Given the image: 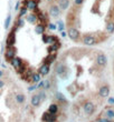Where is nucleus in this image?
Wrapping results in <instances>:
<instances>
[{"label": "nucleus", "mask_w": 114, "mask_h": 122, "mask_svg": "<svg viewBox=\"0 0 114 122\" xmlns=\"http://www.w3.org/2000/svg\"><path fill=\"white\" fill-rule=\"evenodd\" d=\"M3 87H5V81L2 79H0V89H2Z\"/></svg>", "instance_id": "nucleus-33"}, {"label": "nucleus", "mask_w": 114, "mask_h": 122, "mask_svg": "<svg viewBox=\"0 0 114 122\" xmlns=\"http://www.w3.org/2000/svg\"><path fill=\"white\" fill-rule=\"evenodd\" d=\"M83 109H84V112L86 116H92V114H94L95 110H96V107H95V104L92 101H86L84 103Z\"/></svg>", "instance_id": "nucleus-2"}, {"label": "nucleus", "mask_w": 114, "mask_h": 122, "mask_svg": "<svg viewBox=\"0 0 114 122\" xmlns=\"http://www.w3.org/2000/svg\"><path fill=\"white\" fill-rule=\"evenodd\" d=\"M39 96H40V98H42V101H45L46 100V93H45V90H42L40 92H39Z\"/></svg>", "instance_id": "nucleus-28"}, {"label": "nucleus", "mask_w": 114, "mask_h": 122, "mask_svg": "<svg viewBox=\"0 0 114 122\" xmlns=\"http://www.w3.org/2000/svg\"><path fill=\"white\" fill-rule=\"evenodd\" d=\"M96 64L101 68L106 67V64H108V57L103 52H101V53H98L96 56Z\"/></svg>", "instance_id": "nucleus-5"}, {"label": "nucleus", "mask_w": 114, "mask_h": 122, "mask_svg": "<svg viewBox=\"0 0 114 122\" xmlns=\"http://www.w3.org/2000/svg\"><path fill=\"white\" fill-rule=\"evenodd\" d=\"M83 2H84V0H75V1H74L75 6H81Z\"/></svg>", "instance_id": "nucleus-30"}, {"label": "nucleus", "mask_w": 114, "mask_h": 122, "mask_svg": "<svg viewBox=\"0 0 114 122\" xmlns=\"http://www.w3.org/2000/svg\"><path fill=\"white\" fill-rule=\"evenodd\" d=\"M27 10H28V9H27V7H25V6H24L23 8H21V9H20V13H19V17H23L24 15H26V13H27Z\"/></svg>", "instance_id": "nucleus-26"}, {"label": "nucleus", "mask_w": 114, "mask_h": 122, "mask_svg": "<svg viewBox=\"0 0 114 122\" xmlns=\"http://www.w3.org/2000/svg\"><path fill=\"white\" fill-rule=\"evenodd\" d=\"M40 78H42L40 73H39V72H35V73H33V77H31V82H34L35 84L38 83L39 81H42Z\"/></svg>", "instance_id": "nucleus-20"}, {"label": "nucleus", "mask_w": 114, "mask_h": 122, "mask_svg": "<svg viewBox=\"0 0 114 122\" xmlns=\"http://www.w3.org/2000/svg\"><path fill=\"white\" fill-rule=\"evenodd\" d=\"M3 74H5V73H3V71H2V70H0V78L3 77Z\"/></svg>", "instance_id": "nucleus-36"}, {"label": "nucleus", "mask_w": 114, "mask_h": 122, "mask_svg": "<svg viewBox=\"0 0 114 122\" xmlns=\"http://www.w3.org/2000/svg\"><path fill=\"white\" fill-rule=\"evenodd\" d=\"M56 71H57V74H58L62 79H66V78L68 77V68L66 67L65 64L59 63L58 66H57V70Z\"/></svg>", "instance_id": "nucleus-4"}, {"label": "nucleus", "mask_w": 114, "mask_h": 122, "mask_svg": "<svg viewBox=\"0 0 114 122\" xmlns=\"http://www.w3.org/2000/svg\"><path fill=\"white\" fill-rule=\"evenodd\" d=\"M47 122H56V121H47Z\"/></svg>", "instance_id": "nucleus-38"}, {"label": "nucleus", "mask_w": 114, "mask_h": 122, "mask_svg": "<svg viewBox=\"0 0 114 122\" xmlns=\"http://www.w3.org/2000/svg\"><path fill=\"white\" fill-rule=\"evenodd\" d=\"M58 29H59V31H60V32L64 30V23H63L62 21H59V28H58Z\"/></svg>", "instance_id": "nucleus-31"}, {"label": "nucleus", "mask_w": 114, "mask_h": 122, "mask_svg": "<svg viewBox=\"0 0 114 122\" xmlns=\"http://www.w3.org/2000/svg\"><path fill=\"white\" fill-rule=\"evenodd\" d=\"M60 8H59V6H56V5H53V6H50V8H49V15H50V17H53V18H57V17L60 15Z\"/></svg>", "instance_id": "nucleus-9"}, {"label": "nucleus", "mask_w": 114, "mask_h": 122, "mask_svg": "<svg viewBox=\"0 0 114 122\" xmlns=\"http://www.w3.org/2000/svg\"><path fill=\"white\" fill-rule=\"evenodd\" d=\"M67 35H68V37L72 39L73 41H75V42H77L79 40V37H81V33H79L78 29L75 28V27H69Z\"/></svg>", "instance_id": "nucleus-3"}, {"label": "nucleus", "mask_w": 114, "mask_h": 122, "mask_svg": "<svg viewBox=\"0 0 114 122\" xmlns=\"http://www.w3.org/2000/svg\"><path fill=\"white\" fill-rule=\"evenodd\" d=\"M104 114H105V118H108V119H110V120L114 119V109H112V108L106 109Z\"/></svg>", "instance_id": "nucleus-18"}, {"label": "nucleus", "mask_w": 114, "mask_h": 122, "mask_svg": "<svg viewBox=\"0 0 114 122\" xmlns=\"http://www.w3.org/2000/svg\"><path fill=\"white\" fill-rule=\"evenodd\" d=\"M56 28H57V26H56V25H54V23H48V29L55 30Z\"/></svg>", "instance_id": "nucleus-29"}, {"label": "nucleus", "mask_w": 114, "mask_h": 122, "mask_svg": "<svg viewBox=\"0 0 114 122\" xmlns=\"http://www.w3.org/2000/svg\"><path fill=\"white\" fill-rule=\"evenodd\" d=\"M10 20H11V16H8L7 17V19H6V21H5V28L6 29H9V23H10Z\"/></svg>", "instance_id": "nucleus-25"}, {"label": "nucleus", "mask_w": 114, "mask_h": 122, "mask_svg": "<svg viewBox=\"0 0 114 122\" xmlns=\"http://www.w3.org/2000/svg\"><path fill=\"white\" fill-rule=\"evenodd\" d=\"M42 102V98H40V96H39V93H36V94H34V96L31 97L30 103H31V106H33L34 108H38V107H40Z\"/></svg>", "instance_id": "nucleus-8"}, {"label": "nucleus", "mask_w": 114, "mask_h": 122, "mask_svg": "<svg viewBox=\"0 0 114 122\" xmlns=\"http://www.w3.org/2000/svg\"><path fill=\"white\" fill-rule=\"evenodd\" d=\"M57 58V55H56V52L55 53H49L47 57H46L45 59H44V63L45 64H49L50 66V63H53L54 62V60Z\"/></svg>", "instance_id": "nucleus-13"}, {"label": "nucleus", "mask_w": 114, "mask_h": 122, "mask_svg": "<svg viewBox=\"0 0 114 122\" xmlns=\"http://www.w3.org/2000/svg\"><path fill=\"white\" fill-rule=\"evenodd\" d=\"M35 31H36L37 35H42V33L45 32V27L42 26V25H38V26H36V28H35Z\"/></svg>", "instance_id": "nucleus-21"}, {"label": "nucleus", "mask_w": 114, "mask_h": 122, "mask_svg": "<svg viewBox=\"0 0 114 122\" xmlns=\"http://www.w3.org/2000/svg\"><path fill=\"white\" fill-rule=\"evenodd\" d=\"M62 37H66V32L62 31Z\"/></svg>", "instance_id": "nucleus-37"}, {"label": "nucleus", "mask_w": 114, "mask_h": 122, "mask_svg": "<svg viewBox=\"0 0 114 122\" xmlns=\"http://www.w3.org/2000/svg\"><path fill=\"white\" fill-rule=\"evenodd\" d=\"M49 88H50V81L45 80L44 84H42V90H49Z\"/></svg>", "instance_id": "nucleus-23"}, {"label": "nucleus", "mask_w": 114, "mask_h": 122, "mask_svg": "<svg viewBox=\"0 0 114 122\" xmlns=\"http://www.w3.org/2000/svg\"><path fill=\"white\" fill-rule=\"evenodd\" d=\"M37 20H38V18H37L36 16V13H29L28 16H27V21L29 23H36L37 22Z\"/></svg>", "instance_id": "nucleus-17"}, {"label": "nucleus", "mask_w": 114, "mask_h": 122, "mask_svg": "<svg viewBox=\"0 0 114 122\" xmlns=\"http://www.w3.org/2000/svg\"><path fill=\"white\" fill-rule=\"evenodd\" d=\"M58 110H59L58 106H57L56 103H52V104L49 106V108H48V112L52 113V114H57Z\"/></svg>", "instance_id": "nucleus-16"}, {"label": "nucleus", "mask_w": 114, "mask_h": 122, "mask_svg": "<svg viewBox=\"0 0 114 122\" xmlns=\"http://www.w3.org/2000/svg\"><path fill=\"white\" fill-rule=\"evenodd\" d=\"M48 1H53V0H48Z\"/></svg>", "instance_id": "nucleus-39"}, {"label": "nucleus", "mask_w": 114, "mask_h": 122, "mask_svg": "<svg viewBox=\"0 0 114 122\" xmlns=\"http://www.w3.org/2000/svg\"><path fill=\"white\" fill-rule=\"evenodd\" d=\"M42 121H45V122H47V121H56V120H57V116H56V114H52V113H49L48 111H46V112L42 114Z\"/></svg>", "instance_id": "nucleus-11"}, {"label": "nucleus", "mask_w": 114, "mask_h": 122, "mask_svg": "<svg viewBox=\"0 0 114 122\" xmlns=\"http://www.w3.org/2000/svg\"><path fill=\"white\" fill-rule=\"evenodd\" d=\"M57 99H58V101L59 102H64L66 104V103H67V100H66V98L64 96H63L62 93H57Z\"/></svg>", "instance_id": "nucleus-22"}, {"label": "nucleus", "mask_w": 114, "mask_h": 122, "mask_svg": "<svg viewBox=\"0 0 114 122\" xmlns=\"http://www.w3.org/2000/svg\"><path fill=\"white\" fill-rule=\"evenodd\" d=\"M42 42H45V43H49V40H50V36H49V35H46V33H42Z\"/></svg>", "instance_id": "nucleus-24"}, {"label": "nucleus", "mask_w": 114, "mask_h": 122, "mask_svg": "<svg viewBox=\"0 0 114 122\" xmlns=\"http://www.w3.org/2000/svg\"><path fill=\"white\" fill-rule=\"evenodd\" d=\"M15 55H16V48L13 46H10V47H7L6 52H5V57H6V60L8 62L12 60L15 58Z\"/></svg>", "instance_id": "nucleus-6"}, {"label": "nucleus", "mask_w": 114, "mask_h": 122, "mask_svg": "<svg viewBox=\"0 0 114 122\" xmlns=\"http://www.w3.org/2000/svg\"><path fill=\"white\" fill-rule=\"evenodd\" d=\"M97 43H100V41H98V38L95 35H90V33H87V35H85L84 37H83V45L84 46L91 47V46L97 45Z\"/></svg>", "instance_id": "nucleus-1"}, {"label": "nucleus", "mask_w": 114, "mask_h": 122, "mask_svg": "<svg viewBox=\"0 0 114 122\" xmlns=\"http://www.w3.org/2000/svg\"><path fill=\"white\" fill-rule=\"evenodd\" d=\"M108 102H110V103H114V98H110V99H108Z\"/></svg>", "instance_id": "nucleus-35"}, {"label": "nucleus", "mask_w": 114, "mask_h": 122, "mask_svg": "<svg viewBox=\"0 0 114 122\" xmlns=\"http://www.w3.org/2000/svg\"><path fill=\"white\" fill-rule=\"evenodd\" d=\"M108 94H110V87L108 86H102L100 89H98V96L101 98H108Z\"/></svg>", "instance_id": "nucleus-10"}, {"label": "nucleus", "mask_w": 114, "mask_h": 122, "mask_svg": "<svg viewBox=\"0 0 114 122\" xmlns=\"http://www.w3.org/2000/svg\"><path fill=\"white\" fill-rule=\"evenodd\" d=\"M58 5H59L60 10H67L69 5H71V1H69V0H59Z\"/></svg>", "instance_id": "nucleus-14"}, {"label": "nucleus", "mask_w": 114, "mask_h": 122, "mask_svg": "<svg viewBox=\"0 0 114 122\" xmlns=\"http://www.w3.org/2000/svg\"><path fill=\"white\" fill-rule=\"evenodd\" d=\"M15 99H16V102L18 103V104H23L24 102H25V100H26V97H25V94L24 93H17L16 97H15Z\"/></svg>", "instance_id": "nucleus-15"}, {"label": "nucleus", "mask_w": 114, "mask_h": 122, "mask_svg": "<svg viewBox=\"0 0 114 122\" xmlns=\"http://www.w3.org/2000/svg\"><path fill=\"white\" fill-rule=\"evenodd\" d=\"M27 9L31 10V11H35L37 9V2L34 1V0H29L28 1V5H27Z\"/></svg>", "instance_id": "nucleus-19"}, {"label": "nucleus", "mask_w": 114, "mask_h": 122, "mask_svg": "<svg viewBox=\"0 0 114 122\" xmlns=\"http://www.w3.org/2000/svg\"><path fill=\"white\" fill-rule=\"evenodd\" d=\"M19 8H20V3H19V2H17L16 7H15V10H16V11H18V10H19Z\"/></svg>", "instance_id": "nucleus-34"}, {"label": "nucleus", "mask_w": 114, "mask_h": 122, "mask_svg": "<svg viewBox=\"0 0 114 122\" xmlns=\"http://www.w3.org/2000/svg\"><path fill=\"white\" fill-rule=\"evenodd\" d=\"M95 122H112L110 119H108V118H100V119H97Z\"/></svg>", "instance_id": "nucleus-27"}, {"label": "nucleus", "mask_w": 114, "mask_h": 122, "mask_svg": "<svg viewBox=\"0 0 114 122\" xmlns=\"http://www.w3.org/2000/svg\"><path fill=\"white\" fill-rule=\"evenodd\" d=\"M49 70H50V68H49V64L42 63V67L39 68L38 72L40 73V76H47V74L49 73Z\"/></svg>", "instance_id": "nucleus-12"}, {"label": "nucleus", "mask_w": 114, "mask_h": 122, "mask_svg": "<svg viewBox=\"0 0 114 122\" xmlns=\"http://www.w3.org/2000/svg\"><path fill=\"white\" fill-rule=\"evenodd\" d=\"M35 89H37V84H34V86L29 87V89H28V90H29V91H34Z\"/></svg>", "instance_id": "nucleus-32"}, {"label": "nucleus", "mask_w": 114, "mask_h": 122, "mask_svg": "<svg viewBox=\"0 0 114 122\" xmlns=\"http://www.w3.org/2000/svg\"><path fill=\"white\" fill-rule=\"evenodd\" d=\"M15 42H16V28H13V29L8 33V36H7V40H6L7 47L13 46Z\"/></svg>", "instance_id": "nucleus-7"}]
</instances>
